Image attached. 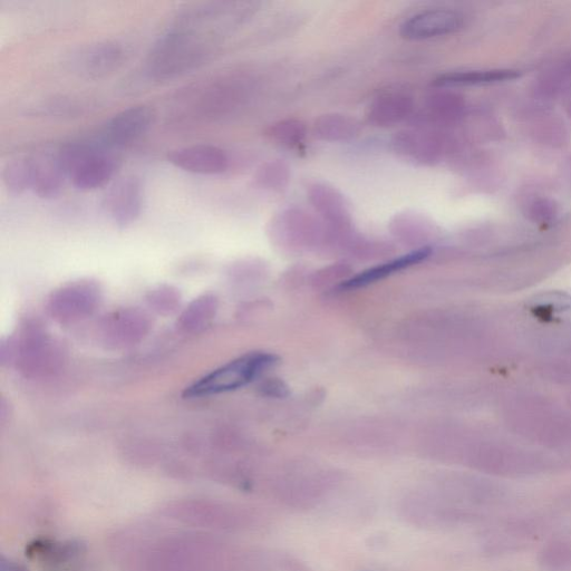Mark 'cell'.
<instances>
[{
    "mask_svg": "<svg viewBox=\"0 0 571 571\" xmlns=\"http://www.w3.org/2000/svg\"><path fill=\"white\" fill-rule=\"evenodd\" d=\"M220 43V38L197 29L170 24L145 57L144 76L156 83L181 79L214 60Z\"/></svg>",
    "mask_w": 571,
    "mask_h": 571,
    "instance_id": "cell-1",
    "label": "cell"
},
{
    "mask_svg": "<svg viewBox=\"0 0 571 571\" xmlns=\"http://www.w3.org/2000/svg\"><path fill=\"white\" fill-rule=\"evenodd\" d=\"M67 351L60 340L40 323L28 321L17 333L0 344V363L28 377L43 379L60 372L66 363Z\"/></svg>",
    "mask_w": 571,
    "mask_h": 571,
    "instance_id": "cell-2",
    "label": "cell"
},
{
    "mask_svg": "<svg viewBox=\"0 0 571 571\" xmlns=\"http://www.w3.org/2000/svg\"><path fill=\"white\" fill-rule=\"evenodd\" d=\"M57 157L73 187L93 191L105 187L121 168V158L99 140L71 142L57 150Z\"/></svg>",
    "mask_w": 571,
    "mask_h": 571,
    "instance_id": "cell-3",
    "label": "cell"
},
{
    "mask_svg": "<svg viewBox=\"0 0 571 571\" xmlns=\"http://www.w3.org/2000/svg\"><path fill=\"white\" fill-rule=\"evenodd\" d=\"M276 362L277 357L268 353L256 352L240 356L200 377L187 387L183 396L189 400L203 399L243 389Z\"/></svg>",
    "mask_w": 571,
    "mask_h": 571,
    "instance_id": "cell-4",
    "label": "cell"
},
{
    "mask_svg": "<svg viewBox=\"0 0 571 571\" xmlns=\"http://www.w3.org/2000/svg\"><path fill=\"white\" fill-rule=\"evenodd\" d=\"M103 289L94 279L74 280L48 297L46 312L58 325L71 326L92 317L102 304Z\"/></svg>",
    "mask_w": 571,
    "mask_h": 571,
    "instance_id": "cell-5",
    "label": "cell"
},
{
    "mask_svg": "<svg viewBox=\"0 0 571 571\" xmlns=\"http://www.w3.org/2000/svg\"><path fill=\"white\" fill-rule=\"evenodd\" d=\"M133 46L120 38L87 45L70 63L73 73L86 81H101L118 73L131 60Z\"/></svg>",
    "mask_w": 571,
    "mask_h": 571,
    "instance_id": "cell-6",
    "label": "cell"
},
{
    "mask_svg": "<svg viewBox=\"0 0 571 571\" xmlns=\"http://www.w3.org/2000/svg\"><path fill=\"white\" fill-rule=\"evenodd\" d=\"M152 327L150 312L139 307H125L102 318L96 335L106 350L123 351L144 341Z\"/></svg>",
    "mask_w": 571,
    "mask_h": 571,
    "instance_id": "cell-7",
    "label": "cell"
},
{
    "mask_svg": "<svg viewBox=\"0 0 571 571\" xmlns=\"http://www.w3.org/2000/svg\"><path fill=\"white\" fill-rule=\"evenodd\" d=\"M145 190L142 180L125 176L114 181L102 199V208L115 226L128 228L142 215Z\"/></svg>",
    "mask_w": 571,
    "mask_h": 571,
    "instance_id": "cell-8",
    "label": "cell"
},
{
    "mask_svg": "<svg viewBox=\"0 0 571 571\" xmlns=\"http://www.w3.org/2000/svg\"><path fill=\"white\" fill-rule=\"evenodd\" d=\"M156 112L148 105H135L115 114L104 124L98 140L112 150L139 141L156 122Z\"/></svg>",
    "mask_w": 571,
    "mask_h": 571,
    "instance_id": "cell-9",
    "label": "cell"
},
{
    "mask_svg": "<svg viewBox=\"0 0 571 571\" xmlns=\"http://www.w3.org/2000/svg\"><path fill=\"white\" fill-rule=\"evenodd\" d=\"M167 160L173 167L201 176H218L230 166L228 153L211 144L189 145L171 150Z\"/></svg>",
    "mask_w": 571,
    "mask_h": 571,
    "instance_id": "cell-10",
    "label": "cell"
},
{
    "mask_svg": "<svg viewBox=\"0 0 571 571\" xmlns=\"http://www.w3.org/2000/svg\"><path fill=\"white\" fill-rule=\"evenodd\" d=\"M462 24L463 18L459 13L447 9H431L405 21L401 26V35L409 41L429 40L457 32Z\"/></svg>",
    "mask_w": 571,
    "mask_h": 571,
    "instance_id": "cell-11",
    "label": "cell"
},
{
    "mask_svg": "<svg viewBox=\"0 0 571 571\" xmlns=\"http://www.w3.org/2000/svg\"><path fill=\"white\" fill-rule=\"evenodd\" d=\"M32 159V191L35 195L45 200L60 196L67 177L58 160L57 151L37 153Z\"/></svg>",
    "mask_w": 571,
    "mask_h": 571,
    "instance_id": "cell-12",
    "label": "cell"
},
{
    "mask_svg": "<svg viewBox=\"0 0 571 571\" xmlns=\"http://www.w3.org/2000/svg\"><path fill=\"white\" fill-rule=\"evenodd\" d=\"M219 300L214 294H202L191 300L179 314L177 327L185 334H198L210 326L217 316Z\"/></svg>",
    "mask_w": 571,
    "mask_h": 571,
    "instance_id": "cell-13",
    "label": "cell"
},
{
    "mask_svg": "<svg viewBox=\"0 0 571 571\" xmlns=\"http://www.w3.org/2000/svg\"><path fill=\"white\" fill-rule=\"evenodd\" d=\"M431 251V248L424 247L414 250L408 255L387 261L385 264L367 269L365 272L347 280L343 287L345 289H357L379 282V280L389 277L395 273H399L401 270L420 264L421 261L427 259L431 255Z\"/></svg>",
    "mask_w": 571,
    "mask_h": 571,
    "instance_id": "cell-14",
    "label": "cell"
},
{
    "mask_svg": "<svg viewBox=\"0 0 571 571\" xmlns=\"http://www.w3.org/2000/svg\"><path fill=\"white\" fill-rule=\"evenodd\" d=\"M413 105V100L408 95L384 94L370 105L367 119L377 127H392L408 118Z\"/></svg>",
    "mask_w": 571,
    "mask_h": 571,
    "instance_id": "cell-15",
    "label": "cell"
},
{
    "mask_svg": "<svg viewBox=\"0 0 571 571\" xmlns=\"http://www.w3.org/2000/svg\"><path fill=\"white\" fill-rule=\"evenodd\" d=\"M309 200L319 214L334 225L345 226L350 222V209L345 198L336 189L316 183L309 189Z\"/></svg>",
    "mask_w": 571,
    "mask_h": 571,
    "instance_id": "cell-16",
    "label": "cell"
},
{
    "mask_svg": "<svg viewBox=\"0 0 571 571\" xmlns=\"http://www.w3.org/2000/svg\"><path fill=\"white\" fill-rule=\"evenodd\" d=\"M438 143L429 133L405 131L396 135L394 147L406 158L429 163L438 157Z\"/></svg>",
    "mask_w": 571,
    "mask_h": 571,
    "instance_id": "cell-17",
    "label": "cell"
},
{
    "mask_svg": "<svg viewBox=\"0 0 571 571\" xmlns=\"http://www.w3.org/2000/svg\"><path fill=\"white\" fill-rule=\"evenodd\" d=\"M360 123L350 116L327 114L319 118L314 125L316 138L324 141H347L360 133Z\"/></svg>",
    "mask_w": 571,
    "mask_h": 571,
    "instance_id": "cell-18",
    "label": "cell"
},
{
    "mask_svg": "<svg viewBox=\"0 0 571 571\" xmlns=\"http://www.w3.org/2000/svg\"><path fill=\"white\" fill-rule=\"evenodd\" d=\"M518 76L517 71L511 70L463 71L441 75L434 83L442 87L485 85L515 80Z\"/></svg>",
    "mask_w": 571,
    "mask_h": 571,
    "instance_id": "cell-19",
    "label": "cell"
},
{
    "mask_svg": "<svg viewBox=\"0 0 571 571\" xmlns=\"http://www.w3.org/2000/svg\"><path fill=\"white\" fill-rule=\"evenodd\" d=\"M2 178L6 190L12 195H22V193L32 190V156L18 157L7 162L2 172Z\"/></svg>",
    "mask_w": 571,
    "mask_h": 571,
    "instance_id": "cell-20",
    "label": "cell"
},
{
    "mask_svg": "<svg viewBox=\"0 0 571 571\" xmlns=\"http://www.w3.org/2000/svg\"><path fill=\"white\" fill-rule=\"evenodd\" d=\"M145 305L153 314L169 317L180 312L182 295L177 287L161 284L145 294Z\"/></svg>",
    "mask_w": 571,
    "mask_h": 571,
    "instance_id": "cell-21",
    "label": "cell"
},
{
    "mask_svg": "<svg viewBox=\"0 0 571 571\" xmlns=\"http://www.w3.org/2000/svg\"><path fill=\"white\" fill-rule=\"evenodd\" d=\"M87 108V104L82 99L65 98L50 99L32 108L31 113L44 118L73 119L79 118Z\"/></svg>",
    "mask_w": 571,
    "mask_h": 571,
    "instance_id": "cell-22",
    "label": "cell"
},
{
    "mask_svg": "<svg viewBox=\"0 0 571 571\" xmlns=\"http://www.w3.org/2000/svg\"><path fill=\"white\" fill-rule=\"evenodd\" d=\"M254 179L256 186L261 189L282 190L289 181V169L284 162H269L257 171Z\"/></svg>",
    "mask_w": 571,
    "mask_h": 571,
    "instance_id": "cell-23",
    "label": "cell"
},
{
    "mask_svg": "<svg viewBox=\"0 0 571 571\" xmlns=\"http://www.w3.org/2000/svg\"><path fill=\"white\" fill-rule=\"evenodd\" d=\"M268 137L288 148L298 147L305 140L306 127L297 120L279 122L269 129Z\"/></svg>",
    "mask_w": 571,
    "mask_h": 571,
    "instance_id": "cell-24",
    "label": "cell"
},
{
    "mask_svg": "<svg viewBox=\"0 0 571 571\" xmlns=\"http://www.w3.org/2000/svg\"><path fill=\"white\" fill-rule=\"evenodd\" d=\"M459 108V103L456 102V98L451 95H435L432 96L430 102L428 103V109L431 114H435V118L444 119L449 118L450 113L456 112Z\"/></svg>",
    "mask_w": 571,
    "mask_h": 571,
    "instance_id": "cell-25",
    "label": "cell"
}]
</instances>
